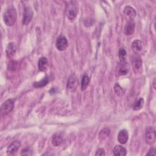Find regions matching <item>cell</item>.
Masks as SVG:
<instances>
[{
    "mask_svg": "<svg viewBox=\"0 0 156 156\" xmlns=\"http://www.w3.org/2000/svg\"><path fill=\"white\" fill-rule=\"evenodd\" d=\"M33 17V11L32 8L29 5H25L23 11V16L22 23L23 25H27L32 20Z\"/></svg>",
    "mask_w": 156,
    "mask_h": 156,
    "instance_id": "6",
    "label": "cell"
},
{
    "mask_svg": "<svg viewBox=\"0 0 156 156\" xmlns=\"http://www.w3.org/2000/svg\"><path fill=\"white\" fill-rule=\"evenodd\" d=\"M68 45V43L65 37L60 35L57 38L55 42V46L58 51H62L65 50L67 48Z\"/></svg>",
    "mask_w": 156,
    "mask_h": 156,
    "instance_id": "8",
    "label": "cell"
},
{
    "mask_svg": "<svg viewBox=\"0 0 156 156\" xmlns=\"http://www.w3.org/2000/svg\"><path fill=\"white\" fill-rule=\"evenodd\" d=\"M129 138V134L127 130L126 129L121 130L118 134V141L121 144H125L127 143Z\"/></svg>",
    "mask_w": 156,
    "mask_h": 156,
    "instance_id": "12",
    "label": "cell"
},
{
    "mask_svg": "<svg viewBox=\"0 0 156 156\" xmlns=\"http://www.w3.org/2000/svg\"><path fill=\"white\" fill-rule=\"evenodd\" d=\"M78 13V6L76 1H69L66 5L65 14L66 17L70 20H73L77 16Z\"/></svg>",
    "mask_w": 156,
    "mask_h": 156,
    "instance_id": "2",
    "label": "cell"
},
{
    "mask_svg": "<svg viewBox=\"0 0 156 156\" xmlns=\"http://www.w3.org/2000/svg\"><path fill=\"white\" fill-rule=\"evenodd\" d=\"M144 99L141 98H140L133 105V110L135 111H138L141 109L144 105Z\"/></svg>",
    "mask_w": 156,
    "mask_h": 156,
    "instance_id": "22",
    "label": "cell"
},
{
    "mask_svg": "<svg viewBox=\"0 0 156 156\" xmlns=\"http://www.w3.org/2000/svg\"><path fill=\"white\" fill-rule=\"evenodd\" d=\"M132 49L135 54H138L143 49V44L140 40H135L132 43Z\"/></svg>",
    "mask_w": 156,
    "mask_h": 156,
    "instance_id": "15",
    "label": "cell"
},
{
    "mask_svg": "<svg viewBox=\"0 0 156 156\" xmlns=\"http://www.w3.org/2000/svg\"><path fill=\"white\" fill-rule=\"evenodd\" d=\"M4 22L7 26H13L17 20V13L13 7L7 8L3 14Z\"/></svg>",
    "mask_w": 156,
    "mask_h": 156,
    "instance_id": "1",
    "label": "cell"
},
{
    "mask_svg": "<svg viewBox=\"0 0 156 156\" xmlns=\"http://www.w3.org/2000/svg\"><path fill=\"white\" fill-rule=\"evenodd\" d=\"M48 78L47 76L43 77V79H42L41 80L38 81V82H34L33 83V86L36 88H41V87H43L44 86H46L48 83Z\"/></svg>",
    "mask_w": 156,
    "mask_h": 156,
    "instance_id": "19",
    "label": "cell"
},
{
    "mask_svg": "<svg viewBox=\"0 0 156 156\" xmlns=\"http://www.w3.org/2000/svg\"><path fill=\"white\" fill-rule=\"evenodd\" d=\"M135 23L133 21H128L124 28V33L126 35H132L135 30Z\"/></svg>",
    "mask_w": 156,
    "mask_h": 156,
    "instance_id": "11",
    "label": "cell"
},
{
    "mask_svg": "<svg viewBox=\"0 0 156 156\" xmlns=\"http://www.w3.org/2000/svg\"><path fill=\"white\" fill-rule=\"evenodd\" d=\"M113 152L116 156H124L127 154L126 149L120 145H116L113 148Z\"/></svg>",
    "mask_w": 156,
    "mask_h": 156,
    "instance_id": "16",
    "label": "cell"
},
{
    "mask_svg": "<svg viewBox=\"0 0 156 156\" xmlns=\"http://www.w3.org/2000/svg\"><path fill=\"white\" fill-rule=\"evenodd\" d=\"M90 83V77L88 75L84 74L81 81V90H85L88 86Z\"/></svg>",
    "mask_w": 156,
    "mask_h": 156,
    "instance_id": "21",
    "label": "cell"
},
{
    "mask_svg": "<svg viewBox=\"0 0 156 156\" xmlns=\"http://www.w3.org/2000/svg\"><path fill=\"white\" fill-rule=\"evenodd\" d=\"M127 55V52L124 48H120L118 52V57L120 62L126 61V57Z\"/></svg>",
    "mask_w": 156,
    "mask_h": 156,
    "instance_id": "24",
    "label": "cell"
},
{
    "mask_svg": "<svg viewBox=\"0 0 156 156\" xmlns=\"http://www.w3.org/2000/svg\"><path fill=\"white\" fill-rule=\"evenodd\" d=\"M145 140L149 144H153L155 141V131L152 127H148L145 131Z\"/></svg>",
    "mask_w": 156,
    "mask_h": 156,
    "instance_id": "7",
    "label": "cell"
},
{
    "mask_svg": "<svg viewBox=\"0 0 156 156\" xmlns=\"http://www.w3.org/2000/svg\"><path fill=\"white\" fill-rule=\"evenodd\" d=\"M14 107V101L13 99H10L5 101L1 105V113L2 117H5L9 115L13 109Z\"/></svg>",
    "mask_w": 156,
    "mask_h": 156,
    "instance_id": "3",
    "label": "cell"
},
{
    "mask_svg": "<svg viewBox=\"0 0 156 156\" xmlns=\"http://www.w3.org/2000/svg\"><path fill=\"white\" fill-rule=\"evenodd\" d=\"M16 46L15 45V43L12 42L9 43L8 45L6 47V55L9 58L12 57L16 53Z\"/></svg>",
    "mask_w": 156,
    "mask_h": 156,
    "instance_id": "14",
    "label": "cell"
},
{
    "mask_svg": "<svg viewBox=\"0 0 156 156\" xmlns=\"http://www.w3.org/2000/svg\"><path fill=\"white\" fill-rule=\"evenodd\" d=\"M48 66V60L45 57H41L38 62V68L40 71H44Z\"/></svg>",
    "mask_w": 156,
    "mask_h": 156,
    "instance_id": "18",
    "label": "cell"
},
{
    "mask_svg": "<svg viewBox=\"0 0 156 156\" xmlns=\"http://www.w3.org/2000/svg\"><path fill=\"white\" fill-rule=\"evenodd\" d=\"M110 129L108 128H104L101 130L99 133V140L100 141H104L105 140L110 134Z\"/></svg>",
    "mask_w": 156,
    "mask_h": 156,
    "instance_id": "20",
    "label": "cell"
},
{
    "mask_svg": "<svg viewBox=\"0 0 156 156\" xmlns=\"http://www.w3.org/2000/svg\"><path fill=\"white\" fill-rule=\"evenodd\" d=\"M21 155H32V151L29 147H26L21 151Z\"/></svg>",
    "mask_w": 156,
    "mask_h": 156,
    "instance_id": "25",
    "label": "cell"
},
{
    "mask_svg": "<svg viewBox=\"0 0 156 156\" xmlns=\"http://www.w3.org/2000/svg\"><path fill=\"white\" fill-rule=\"evenodd\" d=\"M78 83H79V80L77 76L74 74H71L67 80V83H66L67 90L71 92H74L77 90V88L78 87Z\"/></svg>",
    "mask_w": 156,
    "mask_h": 156,
    "instance_id": "5",
    "label": "cell"
},
{
    "mask_svg": "<svg viewBox=\"0 0 156 156\" xmlns=\"http://www.w3.org/2000/svg\"><path fill=\"white\" fill-rule=\"evenodd\" d=\"M52 144L53 146L57 147L60 146L63 142L62 135L60 133H55L52 138Z\"/></svg>",
    "mask_w": 156,
    "mask_h": 156,
    "instance_id": "17",
    "label": "cell"
},
{
    "mask_svg": "<svg viewBox=\"0 0 156 156\" xmlns=\"http://www.w3.org/2000/svg\"><path fill=\"white\" fill-rule=\"evenodd\" d=\"M131 62L133 71L136 73H140L142 69V60L140 55L135 54L131 57Z\"/></svg>",
    "mask_w": 156,
    "mask_h": 156,
    "instance_id": "4",
    "label": "cell"
},
{
    "mask_svg": "<svg viewBox=\"0 0 156 156\" xmlns=\"http://www.w3.org/2000/svg\"><path fill=\"white\" fill-rule=\"evenodd\" d=\"M147 155H155V149L154 148H151L148 152L146 154Z\"/></svg>",
    "mask_w": 156,
    "mask_h": 156,
    "instance_id": "27",
    "label": "cell"
},
{
    "mask_svg": "<svg viewBox=\"0 0 156 156\" xmlns=\"http://www.w3.org/2000/svg\"><path fill=\"white\" fill-rule=\"evenodd\" d=\"M20 142L18 141H14L8 147L7 149V153L9 155H12L16 152L20 146Z\"/></svg>",
    "mask_w": 156,
    "mask_h": 156,
    "instance_id": "13",
    "label": "cell"
},
{
    "mask_svg": "<svg viewBox=\"0 0 156 156\" xmlns=\"http://www.w3.org/2000/svg\"><path fill=\"white\" fill-rule=\"evenodd\" d=\"M129 69L127 66V64L126 61L120 62L118 64L116 69V75L117 76H124L128 73Z\"/></svg>",
    "mask_w": 156,
    "mask_h": 156,
    "instance_id": "9",
    "label": "cell"
},
{
    "mask_svg": "<svg viewBox=\"0 0 156 156\" xmlns=\"http://www.w3.org/2000/svg\"><path fill=\"white\" fill-rule=\"evenodd\" d=\"M123 12L125 17L127 19H128L129 21H133V20L136 16L135 10L129 5L125 7Z\"/></svg>",
    "mask_w": 156,
    "mask_h": 156,
    "instance_id": "10",
    "label": "cell"
},
{
    "mask_svg": "<svg viewBox=\"0 0 156 156\" xmlns=\"http://www.w3.org/2000/svg\"><path fill=\"white\" fill-rule=\"evenodd\" d=\"M114 90H115V93L119 96H121L124 94V91L123 88L118 83H116L115 85Z\"/></svg>",
    "mask_w": 156,
    "mask_h": 156,
    "instance_id": "23",
    "label": "cell"
},
{
    "mask_svg": "<svg viewBox=\"0 0 156 156\" xmlns=\"http://www.w3.org/2000/svg\"><path fill=\"white\" fill-rule=\"evenodd\" d=\"M95 155H99V156H102V155H105V151L103 148H99L98 149L96 153H95Z\"/></svg>",
    "mask_w": 156,
    "mask_h": 156,
    "instance_id": "26",
    "label": "cell"
}]
</instances>
